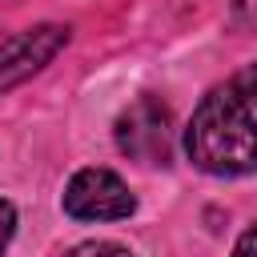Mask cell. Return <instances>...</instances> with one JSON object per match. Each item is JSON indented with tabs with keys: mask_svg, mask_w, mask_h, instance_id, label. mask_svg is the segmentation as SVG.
<instances>
[{
	"mask_svg": "<svg viewBox=\"0 0 257 257\" xmlns=\"http://www.w3.org/2000/svg\"><path fill=\"white\" fill-rule=\"evenodd\" d=\"M185 153L197 169L213 177H241L257 169V112L253 104L233 88L221 84L213 88L189 128H185Z\"/></svg>",
	"mask_w": 257,
	"mask_h": 257,
	"instance_id": "6da1fadb",
	"label": "cell"
},
{
	"mask_svg": "<svg viewBox=\"0 0 257 257\" xmlns=\"http://www.w3.org/2000/svg\"><path fill=\"white\" fill-rule=\"evenodd\" d=\"M116 149L141 165H169L173 157V116L161 96H141L116 116Z\"/></svg>",
	"mask_w": 257,
	"mask_h": 257,
	"instance_id": "7a4b0ae2",
	"label": "cell"
},
{
	"mask_svg": "<svg viewBox=\"0 0 257 257\" xmlns=\"http://www.w3.org/2000/svg\"><path fill=\"white\" fill-rule=\"evenodd\" d=\"M137 209L128 185L108 169H80L64 189V213L76 221H120Z\"/></svg>",
	"mask_w": 257,
	"mask_h": 257,
	"instance_id": "3957f363",
	"label": "cell"
},
{
	"mask_svg": "<svg viewBox=\"0 0 257 257\" xmlns=\"http://www.w3.org/2000/svg\"><path fill=\"white\" fill-rule=\"evenodd\" d=\"M68 40V28L60 24H40L28 32H16L12 40L0 44V92L20 84L24 76H32L36 68H44Z\"/></svg>",
	"mask_w": 257,
	"mask_h": 257,
	"instance_id": "277c9868",
	"label": "cell"
},
{
	"mask_svg": "<svg viewBox=\"0 0 257 257\" xmlns=\"http://www.w3.org/2000/svg\"><path fill=\"white\" fill-rule=\"evenodd\" d=\"M64 257H133V253L124 245H116V241H84V245H76Z\"/></svg>",
	"mask_w": 257,
	"mask_h": 257,
	"instance_id": "5b68a950",
	"label": "cell"
},
{
	"mask_svg": "<svg viewBox=\"0 0 257 257\" xmlns=\"http://www.w3.org/2000/svg\"><path fill=\"white\" fill-rule=\"evenodd\" d=\"M229 20L237 32H257V0H233Z\"/></svg>",
	"mask_w": 257,
	"mask_h": 257,
	"instance_id": "8992f818",
	"label": "cell"
},
{
	"mask_svg": "<svg viewBox=\"0 0 257 257\" xmlns=\"http://www.w3.org/2000/svg\"><path fill=\"white\" fill-rule=\"evenodd\" d=\"M229 84H233V88H237V92L253 104V112H257V64H245V68H241Z\"/></svg>",
	"mask_w": 257,
	"mask_h": 257,
	"instance_id": "52a82bcc",
	"label": "cell"
},
{
	"mask_svg": "<svg viewBox=\"0 0 257 257\" xmlns=\"http://www.w3.org/2000/svg\"><path fill=\"white\" fill-rule=\"evenodd\" d=\"M12 229H16V209L8 201H0V257H4L8 241H12Z\"/></svg>",
	"mask_w": 257,
	"mask_h": 257,
	"instance_id": "ba28073f",
	"label": "cell"
},
{
	"mask_svg": "<svg viewBox=\"0 0 257 257\" xmlns=\"http://www.w3.org/2000/svg\"><path fill=\"white\" fill-rule=\"evenodd\" d=\"M233 257H257V225L241 233V241H237V249H233Z\"/></svg>",
	"mask_w": 257,
	"mask_h": 257,
	"instance_id": "9c48e42d",
	"label": "cell"
}]
</instances>
